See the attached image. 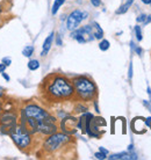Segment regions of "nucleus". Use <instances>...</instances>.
Listing matches in <instances>:
<instances>
[{"label":"nucleus","instance_id":"nucleus-1","mask_svg":"<svg viewBox=\"0 0 151 160\" xmlns=\"http://www.w3.org/2000/svg\"><path fill=\"white\" fill-rule=\"evenodd\" d=\"M44 98L50 102H66L76 100L75 88L70 78L63 74H50L43 81Z\"/></svg>","mask_w":151,"mask_h":160},{"label":"nucleus","instance_id":"nucleus-2","mask_svg":"<svg viewBox=\"0 0 151 160\" xmlns=\"http://www.w3.org/2000/svg\"><path fill=\"white\" fill-rule=\"evenodd\" d=\"M75 88V98L77 101L81 102H93L98 99V86L87 76H77L71 79Z\"/></svg>","mask_w":151,"mask_h":160},{"label":"nucleus","instance_id":"nucleus-3","mask_svg":"<svg viewBox=\"0 0 151 160\" xmlns=\"http://www.w3.org/2000/svg\"><path fill=\"white\" fill-rule=\"evenodd\" d=\"M12 142L16 148L21 151H27L33 146V135L28 131L26 127L21 123H18L8 133Z\"/></svg>","mask_w":151,"mask_h":160},{"label":"nucleus","instance_id":"nucleus-4","mask_svg":"<svg viewBox=\"0 0 151 160\" xmlns=\"http://www.w3.org/2000/svg\"><path fill=\"white\" fill-rule=\"evenodd\" d=\"M72 142L71 135L68 133H64L63 131L60 132H55L50 136H47L45 140L43 142L42 148H43L44 152L52 154V153L58 152L60 148H65L68 144H70Z\"/></svg>","mask_w":151,"mask_h":160},{"label":"nucleus","instance_id":"nucleus-5","mask_svg":"<svg viewBox=\"0 0 151 160\" xmlns=\"http://www.w3.org/2000/svg\"><path fill=\"white\" fill-rule=\"evenodd\" d=\"M20 116L21 117H27V118H33V120L41 122L43 120L50 118L52 116L51 114L44 109L43 107H41L40 104L37 103H27L23 108L20 110Z\"/></svg>","mask_w":151,"mask_h":160},{"label":"nucleus","instance_id":"nucleus-6","mask_svg":"<svg viewBox=\"0 0 151 160\" xmlns=\"http://www.w3.org/2000/svg\"><path fill=\"white\" fill-rule=\"evenodd\" d=\"M19 123V115L14 109H4L0 114V130L3 135H8Z\"/></svg>","mask_w":151,"mask_h":160},{"label":"nucleus","instance_id":"nucleus-7","mask_svg":"<svg viewBox=\"0 0 151 160\" xmlns=\"http://www.w3.org/2000/svg\"><path fill=\"white\" fill-rule=\"evenodd\" d=\"M70 36H71V38L77 41L79 44H85L87 42H92V41L96 40L93 36L92 24H85L83 27H78L77 29L72 30Z\"/></svg>","mask_w":151,"mask_h":160},{"label":"nucleus","instance_id":"nucleus-8","mask_svg":"<svg viewBox=\"0 0 151 160\" xmlns=\"http://www.w3.org/2000/svg\"><path fill=\"white\" fill-rule=\"evenodd\" d=\"M107 127V122L105 121V118L101 116H93L91 122H90V127L86 130V135L91 138H98L102 136V133L105 131L101 130L102 128Z\"/></svg>","mask_w":151,"mask_h":160},{"label":"nucleus","instance_id":"nucleus-9","mask_svg":"<svg viewBox=\"0 0 151 160\" xmlns=\"http://www.w3.org/2000/svg\"><path fill=\"white\" fill-rule=\"evenodd\" d=\"M77 122L78 118L72 115H66L65 117L60 118V123L58 128L60 129V131H63L64 133H68V135H75L76 132L78 131L77 129Z\"/></svg>","mask_w":151,"mask_h":160},{"label":"nucleus","instance_id":"nucleus-10","mask_svg":"<svg viewBox=\"0 0 151 160\" xmlns=\"http://www.w3.org/2000/svg\"><path fill=\"white\" fill-rule=\"evenodd\" d=\"M66 29L69 32H72L77 29L80 26V23L84 21L83 11L81 9H75L66 16Z\"/></svg>","mask_w":151,"mask_h":160},{"label":"nucleus","instance_id":"nucleus-11","mask_svg":"<svg viewBox=\"0 0 151 160\" xmlns=\"http://www.w3.org/2000/svg\"><path fill=\"white\" fill-rule=\"evenodd\" d=\"M130 128L131 131L136 133V135H143L147 132V127L144 123V117L142 116H136L133 118V121L130 122Z\"/></svg>","mask_w":151,"mask_h":160},{"label":"nucleus","instance_id":"nucleus-12","mask_svg":"<svg viewBox=\"0 0 151 160\" xmlns=\"http://www.w3.org/2000/svg\"><path fill=\"white\" fill-rule=\"evenodd\" d=\"M107 159L109 160H136L138 159V156L135 151H124V152H120V153H114V154H111Z\"/></svg>","mask_w":151,"mask_h":160},{"label":"nucleus","instance_id":"nucleus-13","mask_svg":"<svg viewBox=\"0 0 151 160\" xmlns=\"http://www.w3.org/2000/svg\"><path fill=\"white\" fill-rule=\"evenodd\" d=\"M54 40H55V32H51L43 42V45H42V52H41V56L42 57H45L47 55H48V52L50 51V49H51L52 43H54Z\"/></svg>","mask_w":151,"mask_h":160},{"label":"nucleus","instance_id":"nucleus-14","mask_svg":"<svg viewBox=\"0 0 151 160\" xmlns=\"http://www.w3.org/2000/svg\"><path fill=\"white\" fill-rule=\"evenodd\" d=\"M135 2V0H122V4L120 5V7L115 11L116 15H122L129 11V8L133 6V4Z\"/></svg>","mask_w":151,"mask_h":160},{"label":"nucleus","instance_id":"nucleus-15","mask_svg":"<svg viewBox=\"0 0 151 160\" xmlns=\"http://www.w3.org/2000/svg\"><path fill=\"white\" fill-rule=\"evenodd\" d=\"M91 24H92V27H93V36H94V38L99 41L102 40L105 32H103L102 28L100 27V24L98 23V22H96V21H93Z\"/></svg>","mask_w":151,"mask_h":160},{"label":"nucleus","instance_id":"nucleus-16","mask_svg":"<svg viewBox=\"0 0 151 160\" xmlns=\"http://www.w3.org/2000/svg\"><path fill=\"white\" fill-rule=\"evenodd\" d=\"M73 110H75V112H77V114H84V112H88V107L86 106V103H85V102H81V101H79V102L75 106Z\"/></svg>","mask_w":151,"mask_h":160},{"label":"nucleus","instance_id":"nucleus-17","mask_svg":"<svg viewBox=\"0 0 151 160\" xmlns=\"http://www.w3.org/2000/svg\"><path fill=\"white\" fill-rule=\"evenodd\" d=\"M65 1H66V0H55V1H54V4H52V6H51V14L52 15H56V14L58 13L60 8L65 4Z\"/></svg>","mask_w":151,"mask_h":160},{"label":"nucleus","instance_id":"nucleus-18","mask_svg":"<svg viewBox=\"0 0 151 160\" xmlns=\"http://www.w3.org/2000/svg\"><path fill=\"white\" fill-rule=\"evenodd\" d=\"M134 32H135L136 41L137 42H142V40H143V32H142V27L138 23L134 27Z\"/></svg>","mask_w":151,"mask_h":160},{"label":"nucleus","instance_id":"nucleus-19","mask_svg":"<svg viewBox=\"0 0 151 160\" xmlns=\"http://www.w3.org/2000/svg\"><path fill=\"white\" fill-rule=\"evenodd\" d=\"M28 68L30 70V71H36V70H39L41 66L40 64V60L39 59H30L28 62Z\"/></svg>","mask_w":151,"mask_h":160},{"label":"nucleus","instance_id":"nucleus-20","mask_svg":"<svg viewBox=\"0 0 151 160\" xmlns=\"http://www.w3.org/2000/svg\"><path fill=\"white\" fill-rule=\"evenodd\" d=\"M35 51V48L33 47V45H27V47H24L23 50H22V55L24 57H27V58H30L33 56V53Z\"/></svg>","mask_w":151,"mask_h":160},{"label":"nucleus","instance_id":"nucleus-21","mask_svg":"<svg viewBox=\"0 0 151 160\" xmlns=\"http://www.w3.org/2000/svg\"><path fill=\"white\" fill-rule=\"evenodd\" d=\"M109 48H111V43H109V41L106 40V38H102V40H100V42H99V49L101 50V51H107Z\"/></svg>","mask_w":151,"mask_h":160},{"label":"nucleus","instance_id":"nucleus-22","mask_svg":"<svg viewBox=\"0 0 151 160\" xmlns=\"http://www.w3.org/2000/svg\"><path fill=\"white\" fill-rule=\"evenodd\" d=\"M130 48L131 50L135 52L136 55H138V56H142L143 55V49L141 48L139 45H137V44H135V42L134 41H130Z\"/></svg>","mask_w":151,"mask_h":160},{"label":"nucleus","instance_id":"nucleus-23","mask_svg":"<svg viewBox=\"0 0 151 160\" xmlns=\"http://www.w3.org/2000/svg\"><path fill=\"white\" fill-rule=\"evenodd\" d=\"M147 15H148V14H145V13H141V14H138V15H137V18H136V22H137L138 24L144 23V22H145V20H147Z\"/></svg>","mask_w":151,"mask_h":160},{"label":"nucleus","instance_id":"nucleus-24","mask_svg":"<svg viewBox=\"0 0 151 160\" xmlns=\"http://www.w3.org/2000/svg\"><path fill=\"white\" fill-rule=\"evenodd\" d=\"M94 157H96V159H98V160H105V159H107V154H106V153H103V152H101V151L94 153Z\"/></svg>","mask_w":151,"mask_h":160},{"label":"nucleus","instance_id":"nucleus-25","mask_svg":"<svg viewBox=\"0 0 151 160\" xmlns=\"http://www.w3.org/2000/svg\"><path fill=\"white\" fill-rule=\"evenodd\" d=\"M134 76V68H133V62L129 63V68H128V79L131 80Z\"/></svg>","mask_w":151,"mask_h":160},{"label":"nucleus","instance_id":"nucleus-26","mask_svg":"<svg viewBox=\"0 0 151 160\" xmlns=\"http://www.w3.org/2000/svg\"><path fill=\"white\" fill-rule=\"evenodd\" d=\"M91 1V4L93 7H100L101 6V0H90Z\"/></svg>","mask_w":151,"mask_h":160},{"label":"nucleus","instance_id":"nucleus-27","mask_svg":"<svg viewBox=\"0 0 151 160\" xmlns=\"http://www.w3.org/2000/svg\"><path fill=\"white\" fill-rule=\"evenodd\" d=\"M3 63H4L6 66H9V65L12 64V59L8 58V57H4V58H3Z\"/></svg>","mask_w":151,"mask_h":160},{"label":"nucleus","instance_id":"nucleus-28","mask_svg":"<svg viewBox=\"0 0 151 160\" xmlns=\"http://www.w3.org/2000/svg\"><path fill=\"white\" fill-rule=\"evenodd\" d=\"M144 123H145V127L150 129L151 127V116L149 117H144Z\"/></svg>","mask_w":151,"mask_h":160},{"label":"nucleus","instance_id":"nucleus-29","mask_svg":"<svg viewBox=\"0 0 151 160\" xmlns=\"http://www.w3.org/2000/svg\"><path fill=\"white\" fill-rule=\"evenodd\" d=\"M93 107H94V110H96L98 114L100 112V109H99V104H98V99L96 100H93Z\"/></svg>","mask_w":151,"mask_h":160},{"label":"nucleus","instance_id":"nucleus-30","mask_svg":"<svg viewBox=\"0 0 151 160\" xmlns=\"http://www.w3.org/2000/svg\"><path fill=\"white\" fill-rule=\"evenodd\" d=\"M56 37V45H58V47H60L62 44H63V41H62V37H60V35H57Z\"/></svg>","mask_w":151,"mask_h":160},{"label":"nucleus","instance_id":"nucleus-31","mask_svg":"<svg viewBox=\"0 0 151 160\" xmlns=\"http://www.w3.org/2000/svg\"><path fill=\"white\" fill-rule=\"evenodd\" d=\"M143 104H144V107L147 109H149V112H151V104H150V102L149 101H147V100H143Z\"/></svg>","mask_w":151,"mask_h":160},{"label":"nucleus","instance_id":"nucleus-32","mask_svg":"<svg viewBox=\"0 0 151 160\" xmlns=\"http://www.w3.org/2000/svg\"><path fill=\"white\" fill-rule=\"evenodd\" d=\"M6 68H7V66H6L4 63H1V64H0V74H1L3 72H5V71H6Z\"/></svg>","mask_w":151,"mask_h":160},{"label":"nucleus","instance_id":"nucleus-33","mask_svg":"<svg viewBox=\"0 0 151 160\" xmlns=\"http://www.w3.org/2000/svg\"><path fill=\"white\" fill-rule=\"evenodd\" d=\"M149 23H151V14H149V15H147V20H145V22H144V26H148Z\"/></svg>","mask_w":151,"mask_h":160},{"label":"nucleus","instance_id":"nucleus-34","mask_svg":"<svg viewBox=\"0 0 151 160\" xmlns=\"http://www.w3.org/2000/svg\"><path fill=\"white\" fill-rule=\"evenodd\" d=\"M1 76H3V78H4V79L6 80V81H9V80H11L9 76H8V74L6 72H3V73H1Z\"/></svg>","mask_w":151,"mask_h":160},{"label":"nucleus","instance_id":"nucleus-35","mask_svg":"<svg viewBox=\"0 0 151 160\" xmlns=\"http://www.w3.org/2000/svg\"><path fill=\"white\" fill-rule=\"evenodd\" d=\"M99 151H101V152H103V153H106L107 156H108V153H109V152H108V150H106V148H102V146H100V148H99Z\"/></svg>","mask_w":151,"mask_h":160},{"label":"nucleus","instance_id":"nucleus-36","mask_svg":"<svg viewBox=\"0 0 151 160\" xmlns=\"http://www.w3.org/2000/svg\"><path fill=\"white\" fill-rule=\"evenodd\" d=\"M142 1V4L147 5V6H150L151 5V0H141Z\"/></svg>","mask_w":151,"mask_h":160},{"label":"nucleus","instance_id":"nucleus-37","mask_svg":"<svg viewBox=\"0 0 151 160\" xmlns=\"http://www.w3.org/2000/svg\"><path fill=\"white\" fill-rule=\"evenodd\" d=\"M4 95H5V89L1 87V86H0V99H1V98H3Z\"/></svg>","mask_w":151,"mask_h":160},{"label":"nucleus","instance_id":"nucleus-38","mask_svg":"<svg viewBox=\"0 0 151 160\" xmlns=\"http://www.w3.org/2000/svg\"><path fill=\"white\" fill-rule=\"evenodd\" d=\"M128 151H129V152H131V151H135V148H134V145H133V144L129 145V146H128Z\"/></svg>","mask_w":151,"mask_h":160},{"label":"nucleus","instance_id":"nucleus-39","mask_svg":"<svg viewBox=\"0 0 151 160\" xmlns=\"http://www.w3.org/2000/svg\"><path fill=\"white\" fill-rule=\"evenodd\" d=\"M147 92H148V94L150 95V98H151V88H150V86L148 85V87H147Z\"/></svg>","mask_w":151,"mask_h":160},{"label":"nucleus","instance_id":"nucleus-40","mask_svg":"<svg viewBox=\"0 0 151 160\" xmlns=\"http://www.w3.org/2000/svg\"><path fill=\"white\" fill-rule=\"evenodd\" d=\"M1 112H3V103L0 102V114H1Z\"/></svg>","mask_w":151,"mask_h":160},{"label":"nucleus","instance_id":"nucleus-41","mask_svg":"<svg viewBox=\"0 0 151 160\" xmlns=\"http://www.w3.org/2000/svg\"><path fill=\"white\" fill-rule=\"evenodd\" d=\"M1 13H3V5H0V15H1Z\"/></svg>","mask_w":151,"mask_h":160},{"label":"nucleus","instance_id":"nucleus-42","mask_svg":"<svg viewBox=\"0 0 151 160\" xmlns=\"http://www.w3.org/2000/svg\"><path fill=\"white\" fill-rule=\"evenodd\" d=\"M150 130H151V127H150Z\"/></svg>","mask_w":151,"mask_h":160},{"label":"nucleus","instance_id":"nucleus-43","mask_svg":"<svg viewBox=\"0 0 151 160\" xmlns=\"http://www.w3.org/2000/svg\"><path fill=\"white\" fill-rule=\"evenodd\" d=\"M150 7H151V5H150Z\"/></svg>","mask_w":151,"mask_h":160}]
</instances>
